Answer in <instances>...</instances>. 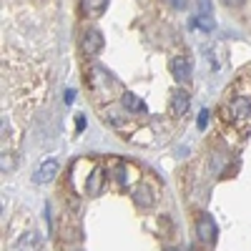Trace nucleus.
<instances>
[{"instance_id": "13", "label": "nucleus", "mask_w": 251, "mask_h": 251, "mask_svg": "<svg viewBox=\"0 0 251 251\" xmlns=\"http://www.w3.org/2000/svg\"><path fill=\"white\" fill-rule=\"evenodd\" d=\"M201 15H211V0H196Z\"/></svg>"}, {"instance_id": "19", "label": "nucleus", "mask_w": 251, "mask_h": 251, "mask_svg": "<svg viewBox=\"0 0 251 251\" xmlns=\"http://www.w3.org/2000/svg\"><path fill=\"white\" fill-rule=\"evenodd\" d=\"M166 251H178V249H166Z\"/></svg>"}, {"instance_id": "14", "label": "nucleus", "mask_w": 251, "mask_h": 251, "mask_svg": "<svg viewBox=\"0 0 251 251\" xmlns=\"http://www.w3.org/2000/svg\"><path fill=\"white\" fill-rule=\"evenodd\" d=\"M206 123H208V111H201V113H199V121H196V126H199V128L203 131V128H206Z\"/></svg>"}, {"instance_id": "8", "label": "nucleus", "mask_w": 251, "mask_h": 251, "mask_svg": "<svg viewBox=\"0 0 251 251\" xmlns=\"http://www.w3.org/2000/svg\"><path fill=\"white\" fill-rule=\"evenodd\" d=\"M123 106H126V111H131V113H146V103L138 98V96H133V93H123Z\"/></svg>"}, {"instance_id": "7", "label": "nucleus", "mask_w": 251, "mask_h": 251, "mask_svg": "<svg viewBox=\"0 0 251 251\" xmlns=\"http://www.w3.org/2000/svg\"><path fill=\"white\" fill-rule=\"evenodd\" d=\"M40 249H43V239L35 231H28L18 239V251H40Z\"/></svg>"}, {"instance_id": "6", "label": "nucleus", "mask_w": 251, "mask_h": 251, "mask_svg": "<svg viewBox=\"0 0 251 251\" xmlns=\"http://www.w3.org/2000/svg\"><path fill=\"white\" fill-rule=\"evenodd\" d=\"M171 73L178 83H186L188 78H191V63H188L186 58H171Z\"/></svg>"}, {"instance_id": "4", "label": "nucleus", "mask_w": 251, "mask_h": 251, "mask_svg": "<svg viewBox=\"0 0 251 251\" xmlns=\"http://www.w3.org/2000/svg\"><path fill=\"white\" fill-rule=\"evenodd\" d=\"M188 106H191V96H188V91L176 88V91L171 93V113L178 118V116H183V113L188 111Z\"/></svg>"}, {"instance_id": "16", "label": "nucleus", "mask_w": 251, "mask_h": 251, "mask_svg": "<svg viewBox=\"0 0 251 251\" xmlns=\"http://www.w3.org/2000/svg\"><path fill=\"white\" fill-rule=\"evenodd\" d=\"M73 98H75V91H66V98H63V100H66V103H73Z\"/></svg>"}, {"instance_id": "3", "label": "nucleus", "mask_w": 251, "mask_h": 251, "mask_svg": "<svg viewBox=\"0 0 251 251\" xmlns=\"http://www.w3.org/2000/svg\"><path fill=\"white\" fill-rule=\"evenodd\" d=\"M58 169H60V166H58L55 158L43 161V163H40L38 169H35V174H33V183H48V181L58 174Z\"/></svg>"}, {"instance_id": "12", "label": "nucleus", "mask_w": 251, "mask_h": 251, "mask_svg": "<svg viewBox=\"0 0 251 251\" xmlns=\"http://www.w3.org/2000/svg\"><path fill=\"white\" fill-rule=\"evenodd\" d=\"M194 25H201L203 30H214V20H211V15H199L194 20Z\"/></svg>"}, {"instance_id": "17", "label": "nucleus", "mask_w": 251, "mask_h": 251, "mask_svg": "<svg viewBox=\"0 0 251 251\" xmlns=\"http://www.w3.org/2000/svg\"><path fill=\"white\" fill-rule=\"evenodd\" d=\"M224 3H226V5H241L244 0H224Z\"/></svg>"}, {"instance_id": "5", "label": "nucleus", "mask_w": 251, "mask_h": 251, "mask_svg": "<svg viewBox=\"0 0 251 251\" xmlns=\"http://www.w3.org/2000/svg\"><path fill=\"white\" fill-rule=\"evenodd\" d=\"M100 48H103L100 30H88L86 35H83V53H86V55H98Z\"/></svg>"}, {"instance_id": "2", "label": "nucleus", "mask_w": 251, "mask_h": 251, "mask_svg": "<svg viewBox=\"0 0 251 251\" xmlns=\"http://www.w3.org/2000/svg\"><path fill=\"white\" fill-rule=\"evenodd\" d=\"M196 234H199L201 241H208V244L216 239V224H214V219L208 216V214H201V216H199V221H196Z\"/></svg>"}, {"instance_id": "9", "label": "nucleus", "mask_w": 251, "mask_h": 251, "mask_svg": "<svg viewBox=\"0 0 251 251\" xmlns=\"http://www.w3.org/2000/svg\"><path fill=\"white\" fill-rule=\"evenodd\" d=\"M106 8H108V0H83V10L91 18H98Z\"/></svg>"}, {"instance_id": "11", "label": "nucleus", "mask_w": 251, "mask_h": 251, "mask_svg": "<svg viewBox=\"0 0 251 251\" xmlns=\"http://www.w3.org/2000/svg\"><path fill=\"white\" fill-rule=\"evenodd\" d=\"M100 181H103V174L96 169V171L91 174L88 183H86V194H91V196H98V191H100Z\"/></svg>"}, {"instance_id": "1", "label": "nucleus", "mask_w": 251, "mask_h": 251, "mask_svg": "<svg viewBox=\"0 0 251 251\" xmlns=\"http://www.w3.org/2000/svg\"><path fill=\"white\" fill-rule=\"evenodd\" d=\"M224 121L234 123V126H249L251 123V96L246 93H236L228 98V103L224 106Z\"/></svg>"}, {"instance_id": "15", "label": "nucleus", "mask_w": 251, "mask_h": 251, "mask_svg": "<svg viewBox=\"0 0 251 251\" xmlns=\"http://www.w3.org/2000/svg\"><path fill=\"white\" fill-rule=\"evenodd\" d=\"M83 128H86V116H75V131L80 133Z\"/></svg>"}, {"instance_id": "18", "label": "nucleus", "mask_w": 251, "mask_h": 251, "mask_svg": "<svg viewBox=\"0 0 251 251\" xmlns=\"http://www.w3.org/2000/svg\"><path fill=\"white\" fill-rule=\"evenodd\" d=\"M171 3H174L176 8H183V0H171Z\"/></svg>"}, {"instance_id": "10", "label": "nucleus", "mask_w": 251, "mask_h": 251, "mask_svg": "<svg viewBox=\"0 0 251 251\" xmlns=\"http://www.w3.org/2000/svg\"><path fill=\"white\" fill-rule=\"evenodd\" d=\"M133 199H136L138 206H151L153 203V191H151L149 186H138L136 191H133Z\"/></svg>"}]
</instances>
